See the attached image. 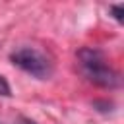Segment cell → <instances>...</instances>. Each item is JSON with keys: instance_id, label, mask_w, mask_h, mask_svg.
<instances>
[{"instance_id": "cell-1", "label": "cell", "mask_w": 124, "mask_h": 124, "mask_svg": "<svg viewBox=\"0 0 124 124\" xmlns=\"http://www.w3.org/2000/svg\"><path fill=\"white\" fill-rule=\"evenodd\" d=\"M78 64H79V72L83 74V78L99 87L105 89H114L120 85V76L118 72L108 64V60L105 58V54L99 48L93 46H83L78 50Z\"/></svg>"}, {"instance_id": "cell-2", "label": "cell", "mask_w": 124, "mask_h": 124, "mask_svg": "<svg viewBox=\"0 0 124 124\" xmlns=\"http://www.w3.org/2000/svg\"><path fill=\"white\" fill-rule=\"evenodd\" d=\"M10 60L14 66H17L19 70H23L25 74L37 78V79H48L54 72V66L50 62V58L33 48V46H19L10 54Z\"/></svg>"}, {"instance_id": "cell-3", "label": "cell", "mask_w": 124, "mask_h": 124, "mask_svg": "<svg viewBox=\"0 0 124 124\" xmlns=\"http://www.w3.org/2000/svg\"><path fill=\"white\" fill-rule=\"evenodd\" d=\"M110 14H112V17H114L116 21H122V16H124V6H122V4H114V6H110Z\"/></svg>"}, {"instance_id": "cell-4", "label": "cell", "mask_w": 124, "mask_h": 124, "mask_svg": "<svg viewBox=\"0 0 124 124\" xmlns=\"http://www.w3.org/2000/svg\"><path fill=\"white\" fill-rule=\"evenodd\" d=\"M0 95H2V97H10V95H12L10 83L6 81V78H4V76H0Z\"/></svg>"}, {"instance_id": "cell-5", "label": "cell", "mask_w": 124, "mask_h": 124, "mask_svg": "<svg viewBox=\"0 0 124 124\" xmlns=\"http://www.w3.org/2000/svg\"><path fill=\"white\" fill-rule=\"evenodd\" d=\"M21 124H35V122H31V120H23Z\"/></svg>"}]
</instances>
